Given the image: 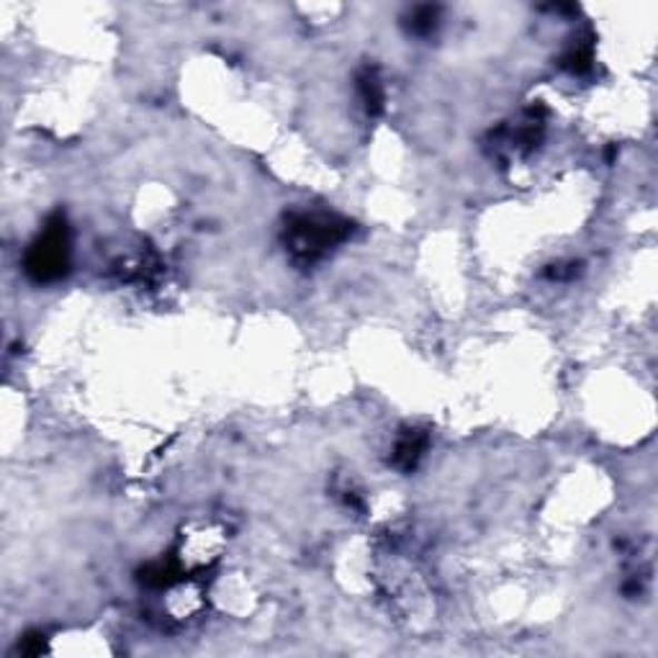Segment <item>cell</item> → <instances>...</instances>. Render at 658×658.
I'll return each instance as SVG.
<instances>
[{"instance_id": "cell-1", "label": "cell", "mask_w": 658, "mask_h": 658, "mask_svg": "<svg viewBox=\"0 0 658 658\" xmlns=\"http://www.w3.org/2000/svg\"><path fill=\"white\" fill-rule=\"evenodd\" d=\"M64 225H52L44 235V240L34 245L29 255V273H34L39 281L60 276L68 266V240H64Z\"/></svg>"}]
</instances>
